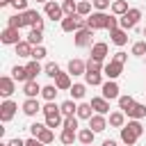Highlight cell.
I'll use <instances>...</instances> for the list:
<instances>
[{"instance_id":"ba28073f","label":"cell","mask_w":146,"mask_h":146,"mask_svg":"<svg viewBox=\"0 0 146 146\" xmlns=\"http://www.w3.org/2000/svg\"><path fill=\"white\" fill-rule=\"evenodd\" d=\"M0 41H2L5 46H16V43L21 41V34H18L16 27H5V30L0 32Z\"/></svg>"},{"instance_id":"1f68e13d","label":"cell","mask_w":146,"mask_h":146,"mask_svg":"<svg viewBox=\"0 0 146 146\" xmlns=\"http://www.w3.org/2000/svg\"><path fill=\"white\" fill-rule=\"evenodd\" d=\"M23 18H25V25L34 27V25H36V21L41 18V14H39L36 9H27V11H23Z\"/></svg>"},{"instance_id":"cb8c5ba5","label":"cell","mask_w":146,"mask_h":146,"mask_svg":"<svg viewBox=\"0 0 146 146\" xmlns=\"http://www.w3.org/2000/svg\"><path fill=\"white\" fill-rule=\"evenodd\" d=\"M75 114H78V119H84V121H89V119H91V116H94L96 112H94L91 103H80V105H78V112H75Z\"/></svg>"},{"instance_id":"d4e9b609","label":"cell","mask_w":146,"mask_h":146,"mask_svg":"<svg viewBox=\"0 0 146 146\" xmlns=\"http://www.w3.org/2000/svg\"><path fill=\"white\" fill-rule=\"evenodd\" d=\"M84 82H87V87H100V84H103V73L87 71V73H84Z\"/></svg>"},{"instance_id":"7dc6e473","label":"cell","mask_w":146,"mask_h":146,"mask_svg":"<svg viewBox=\"0 0 146 146\" xmlns=\"http://www.w3.org/2000/svg\"><path fill=\"white\" fill-rule=\"evenodd\" d=\"M128 125H130V128H132V130H135V132L141 137V132H144V125L139 123V119H130V121H128Z\"/></svg>"},{"instance_id":"c3c4849f","label":"cell","mask_w":146,"mask_h":146,"mask_svg":"<svg viewBox=\"0 0 146 146\" xmlns=\"http://www.w3.org/2000/svg\"><path fill=\"white\" fill-rule=\"evenodd\" d=\"M91 2H94V9H96V11H105L112 0H91Z\"/></svg>"},{"instance_id":"ac0fdd59","label":"cell","mask_w":146,"mask_h":146,"mask_svg":"<svg viewBox=\"0 0 146 146\" xmlns=\"http://www.w3.org/2000/svg\"><path fill=\"white\" fill-rule=\"evenodd\" d=\"M68 73L75 78V75H84L87 73V62H82V59H71L68 62Z\"/></svg>"},{"instance_id":"f546056e","label":"cell","mask_w":146,"mask_h":146,"mask_svg":"<svg viewBox=\"0 0 146 146\" xmlns=\"http://www.w3.org/2000/svg\"><path fill=\"white\" fill-rule=\"evenodd\" d=\"M11 78L18 80V82H27V80H30V78H27V68L21 66V64H16V66L11 68Z\"/></svg>"},{"instance_id":"e575fe53","label":"cell","mask_w":146,"mask_h":146,"mask_svg":"<svg viewBox=\"0 0 146 146\" xmlns=\"http://www.w3.org/2000/svg\"><path fill=\"white\" fill-rule=\"evenodd\" d=\"M59 110H62L64 116H68V114H75V112H78V105H75L73 98H68V100H64V103L59 105Z\"/></svg>"},{"instance_id":"4316f807","label":"cell","mask_w":146,"mask_h":146,"mask_svg":"<svg viewBox=\"0 0 146 146\" xmlns=\"http://www.w3.org/2000/svg\"><path fill=\"white\" fill-rule=\"evenodd\" d=\"M62 30H64V32H78L75 14H71V16H64V18H62Z\"/></svg>"},{"instance_id":"277c9868","label":"cell","mask_w":146,"mask_h":146,"mask_svg":"<svg viewBox=\"0 0 146 146\" xmlns=\"http://www.w3.org/2000/svg\"><path fill=\"white\" fill-rule=\"evenodd\" d=\"M43 14H46L50 21H59V23H62V18L66 16L64 9H62V2H57V0H48V2L43 5Z\"/></svg>"},{"instance_id":"681fc988","label":"cell","mask_w":146,"mask_h":146,"mask_svg":"<svg viewBox=\"0 0 146 146\" xmlns=\"http://www.w3.org/2000/svg\"><path fill=\"white\" fill-rule=\"evenodd\" d=\"M11 7L16 11H27V0H11Z\"/></svg>"},{"instance_id":"f5cc1de1","label":"cell","mask_w":146,"mask_h":146,"mask_svg":"<svg viewBox=\"0 0 146 146\" xmlns=\"http://www.w3.org/2000/svg\"><path fill=\"white\" fill-rule=\"evenodd\" d=\"M25 146H46L41 139H36V137H30V139H25Z\"/></svg>"},{"instance_id":"11a10c76","label":"cell","mask_w":146,"mask_h":146,"mask_svg":"<svg viewBox=\"0 0 146 146\" xmlns=\"http://www.w3.org/2000/svg\"><path fill=\"white\" fill-rule=\"evenodd\" d=\"M103 146H119V144H116L114 139H105V141H103Z\"/></svg>"},{"instance_id":"6f0895ef","label":"cell","mask_w":146,"mask_h":146,"mask_svg":"<svg viewBox=\"0 0 146 146\" xmlns=\"http://www.w3.org/2000/svg\"><path fill=\"white\" fill-rule=\"evenodd\" d=\"M7 5H11V0H0V7H7Z\"/></svg>"},{"instance_id":"2e32d148","label":"cell","mask_w":146,"mask_h":146,"mask_svg":"<svg viewBox=\"0 0 146 146\" xmlns=\"http://www.w3.org/2000/svg\"><path fill=\"white\" fill-rule=\"evenodd\" d=\"M41 84L36 82V80H27V82H23V94L27 96V98H36L39 94H41Z\"/></svg>"},{"instance_id":"3957f363","label":"cell","mask_w":146,"mask_h":146,"mask_svg":"<svg viewBox=\"0 0 146 146\" xmlns=\"http://www.w3.org/2000/svg\"><path fill=\"white\" fill-rule=\"evenodd\" d=\"M94 32H96V30H91V27H82V30L73 32V43H75L78 48L94 46Z\"/></svg>"},{"instance_id":"44dd1931","label":"cell","mask_w":146,"mask_h":146,"mask_svg":"<svg viewBox=\"0 0 146 146\" xmlns=\"http://www.w3.org/2000/svg\"><path fill=\"white\" fill-rule=\"evenodd\" d=\"M25 68H27V78H30V80H36V75L43 73V66L39 64V59H30V62L25 64Z\"/></svg>"},{"instance_id":"db71d44e","label":"cell","mask_w":146,"mask_h":146,"mask_svg":"<svg viewBox=\"0 0 146 146\" xmlns=\"http://www.w3.org/2000/svg\"><path fill=\"white\" fill-rule=\"evenodd\" d=\"M7 146H25V141H23L21 137H14V139H9V141H7Z\"/></svg>"},{"instance_id":"94428289","label":"cell","mask_w":146,"mask_h":146,"mask_svg":"<svg viewBox=\"0 0 146 146\" xmlns=\"http://www.w3.org/2000/svg\"><path fill=\"white\" fill-rule=\"evenodd\" d=\"M144 36H146V27H144Z\"/></svg>"},{"instance_id":"7402d4cb","label":"cell","mask_w":146,"mask_h":146,"mask_svg":"<svg viewBox=\"0 0 146 146\" xmlns=\"http://www.w3.org/2000/svg\"><path fill=\"white\" fill-rule=\"evenodd\" d=\"M32 50H34V46H32L27 39L16 43V55H18V57H32Z\"/></svg>"},{"instance_id":"bcb514c9","label":"cell","mask_w":146,"mask_h":146,"mask_svg":"<svg viewBox=\"0 0 146 146\" xmlns=\"http://www.w3.org/2000/svg\"><path fill=\"white\" fill-rule=\"evenodd\" d=\"M48 55V50H46V46L41 43V46H34V50H32V57L30 59H43Z\"/></svg>"},{"instance_id":"7bdbcfd3","label":"cell","mask_w":146,"mask_h":146,"mask_svg":"<svg viewBox=\"0 0 146 146\" xmlns=\"http://www.w3.org/2000/svg\"><path fill=\"white\" fill-rule=\"evenodd\" d=\"M62 9H64V14H66V16L78 14V2H75V0H64V2H62Z\"/></svg>"},{"instance_id":"484cf974","label":"cell","mask_w":146,"mask_h":146,"mask_svg":"<svg viewBox=\"0 0 146 146\" xmlns=\"http://www.w3.org/2000/svg\"><path fill=\"white\" fill-rule=\"evenodd\" d=\"M78 139V130H68V128H62V135H59V141L64 146H71L73 141Z\"/></svg>"},{"instance_id":"4fadbf2b","label":"cell","mask_w":146,"mask_h":146,"mask_svg":"<svg viewBox=\"0 0 146 146\" xmlns=\"http://www.w3.org/2000/svg\"><path fill=\"white\" fill-rule=\"evenodd\" d=\"M107 119H105V114H94L91 119H89V128L94 130V132H103V130H107Z\"/></svg>"},{"instance_id":"7a4b0ae2","label":"cell","mask_w":146,"mask_h":146,"mask_svg":"<svg viewBox=\"0 0 146 146\" xmlns=\"http://www.w3.org/2000/svg\"><path fill=\"white\" fill-rule=\"evenodd\" d=\"M107 23H110V14L105 11H91L87 16V27L91 30H107Z\"/></svg>"},{"instance_id":"ab89813d","label":"cell","mask_w":146,"mask_h":146,"mask_svg":"<svg viewBox=\"0 0 146 146\" xmlns=\"http://www.w3.org/2000/svg\"><path fill=\"white\" fill-rule=\"evenodd\" d=\"M91 7H94V2H89V0H78V14H80V16H89V14H91Z\"/></svg>"},{"instance_id":"8d00e7d4","label":"cell","mask_w":146,"mask_h":146,"mask_svg":"<svg viewBox=\"0 0 146 146\" xmlns=\"http://www.w3.org/2000/svg\"><path fill=\"white\" fill-rule=\"evenodd\" d=\"M36 139H41V141H43V144H46V146H48V144H50V141H55V130H52V128H48V125H46V128H43V130H41V132H39V137H36Z\"/></svg>"},{"instance_id":"9a60e30c","label":"cell","mask_w":146,"mask_h":146,"mask_svg":"<svg viewBox=\"0 0 146 146\" xmlns=\"http://www.w3.org/2000/svg\"><path fill=\"white\" fill-rule=\"evenodd\" d=\"M107 55H110V48H107L105 41H96V43L91 46V57H94V59H100V62H103Z\"/></svg>"},{"instance_id":"b9f144b4","label":"cell","mask_w":146,"mask_h":146,"mask_svg":"<svg viewBox=\"0 0 146 146\" xmlns=\"http://www.w3.org/2000/svg\"><path fill=\"white\" fill-rule=\"evenodd\" d=\"M132 105H135V98H132V96H119V110L128 112Z\"/></svg>"},{"instance_id":"f35d334b","label":"cell","mask_w":146,"mask_h":146,"mask_svg":"<svg viewBox=\"0 0 146 146\" xmlns=\"http://www.w3.org/2000/svg\"><path fill=\"white\" fill-rule=\"evenodd\" d=\"M57 87L55 84H46L43 89H41V96H43V100H55V96H57Z\"/></svg>"},{"instance_id":"83f0119b","label":"cell","mask_w":146,"mask_h":146,"mask_svg":"<svg viewBox=\"0 0 146 146\" xmlns=\"http://www.w3.org/2000/svg\"><path fill=\"white\" fill-rule=\"evenodd\" d=\"M94 137H96V132H94L91 128L78 130V141H80V144H94Z\"/></svg>"},{"instance_id":"30bf717a","label":"cell","mask_w":146,"mask_h":146,"mask_svg":"<svg viewBox=\"0 0 146 146\" xmlns=\"http://www.w3.org/2000/svg\"><path fill=\"white\" fill-rule=\"evenodd\" d=\"M21 110H23V114H25V116H36V114L43 110V105H41L36 98H25V103H23V107H21Z\"/></svg>"},{"instance_id":"91938a15","label":"cell","mask_w":146,"mask_h":146,"mask_svg":"<svg viewBox=\"0 0 146 146\" xmlns=\"http://www.w3.org/2000/svg\"><path fill=\"white\" fill-rule=\"evenodd\" d=\"M82 146H91V144H82Z\"/></svg>"},{"instance_id":"f907efd6","label":"cell","mask_w":146,"mask_h":146,"mask_svg":"<svg viewBox=\"0 0 146 146\" xmlns=\"http://www.w3.org/2000/svg\"><path fill=\"white\" fill-rule=\"evenodd\" d=\"M43 128H46L43 123H32V125H30V132H32V137H39V132H41Z\"/></svg>"},{"instance_id":"680465c9","label":"cell","mask_w":146,"mask_h":146,"mask_svg":"<svg viewBox=\"0 0 146 146\" xmlns=\"http://www.w3.org/2000/svg\"><path fill=\"white\" fill-rule=\"evenodd\" d=\"M36 2H41V5H46V2H48V0H36Z\"/></svg>"},{"instance_id":"ee69618b","label":"cell","mask_w":146,"mask_h":146,"mask_svg":"<svg viewBox=\"0 0 146 146\" xmlns=\"http://www.w3.org/2000/svg\"><path fill=\"white\" fill-rule=\"evenodd\" d=\"M135 57H146V41H137L132 43V50H130Z\"/></svg>"},{"instance_id":"816d5d0a","label":"cell","mask_w":146,"mask_h":146,"mask_svg":"<svg viewBox=\"0 0 146 146\" xmlns=\"http://www.w3.org/2000/svg\"><path fill=\"white\" fill-rule=\"evenodd\" d=\"M112 59H116V62H121V64H125L128 62V55L123 52V50H119V52H114V57Z\"/></svg>"},{"instance_id":"f1b7e54d","label":"cell","mask_w":146,"mask_h":146,"mask_svg":"<svg viewBox=\"0 0 146 146\" xmlns=\"http://www.w3.org/2000/svg\"><path fill=\"white\" fill-rule=\"evenodd\" d=\"M7 27H16V30L25 27V18H23V11H18V14L9 16V18H7Z\"/></svg>"},{"instance_id":"6da1fadb","label":"cell","mask_w":146,"mask_h":146,"mask_svg":"<svg viewBox=\"0 0 146 146\" xmlns=\"http://www.w3.org/2000/svg\"><path fill=\"white\" fill-rule=\"evenodd\" d=\"M139 18H141V9L130 7L123 16H119V27H123V30H132V27L139 23Z\"/></svg>"},{"instance_id":"ffe728a7","label":"cell","mask_w":146,"mask_h":146,"mask_svg":"<svg viewBox=\"0 0 146 146\" xmlns=\"http://www.w3.org/2000/svg\"><path fill=\"white\" fill-rule=\"evenodd\" d=\"M128 119H144L146 116V103H135L128 112H125Z\"/></svg>"},{"instance_id":"603a6c76","label":"cell","mask_w":146,"mask_h":146,"mask_svg":"<svg viewBox=\"0 0 146 146\" xmlns=\"http://www.w3.org/2000/svg\"><path fill=\"white\" fill-rule=\"evenodd\" d=\"M68 91H71V98H73V100H82L84 94H87V82H75Z\"/></svg>"},{"instance_id":"f6af8a7d","label":"cell","mask_w":146,"mask_h":146,"mask_svg":"<svg viewBox=\"0 0 146 146\" xmlns=\"http://www.w3.org/2000/svg\"><path fill=\"white\" fill-rule=\"evenodd\" d=\"M78 114H68V116H64V128H68V130H78Z\"/></svg>"},{"instance_id":"8fae6325","label":"cell","mask_w":146,"mask_h":146,"mask_svg":"<svg viewBox=\"0 0 146 146\" xmlns=\"http://www.w3.org/2000/svg\"><path fill=\"white\" fill-rule=\"evenodd\" d=\"M110 39H112L114 46H125V43H128V30L114 27V30H110Z\"/></svg>"},{"instance_id":"9c48e42d","label":"cell","mask_w":146,"mask_h":146,"mask_svg":"<svg viewBox=\"0 0 146 146\" xmlns=\"http://www.w3.org/2000/svg\"><path fill=\"white\" fill-rule=\"evenodd\" d=\"M14 91H16V80L11 75H2L0 78V96L2 98H9Z\"/></svg>"},{"instance_id":"7c38bea8","label":"cell","mask_w":146,"mask_h":146,"mask_svg":"<svg viewBox=\"0 0 146 146\" xmlns=\"http://www.w3.org/2000/svg\"><path fill=\"white\" fill-rule=\"evenodd\" d=\"M91 107H94L96 114H107L110 112V100L105 96H94L91 98Z\"/></svg>"},{"instance_id":"e0dca14e","label":"cell","mask_w":146,"mask_h":146,"mask_svg":"<svg viewBox=\"0 0 146 146\" xmlns=\"http://www.w3.org/2000/svg\"><path fill=\"white\" fill-rule=\"evenodd\" d=\"M107 123L112 125V128H123L125 125V112L123 110H116V112H110V119H107Z\"/></svg>"},{"instance_id":"6125c7cd","label":"cell","mask_w":146,"mask_h":146,"mask_svg":"<svg viewBox=\"0 0 146 146\" xmlns=\"http://www.w3.org/2000/svg\"><path fill=\"white\" fill-rule=\"evenodd\" d=\"M57 2H64V0H57Z\"/></svg>"},{"instance_id":"60d3db41","label":"cell","mask_w":146,"mask_h":146,"mask_svg":"<svg viewBox=\"0 0 146 146\" xmlns=\"http://www.w3.org/2000/svg\"><path fill=\"white\" fill-rule=\"evenodd\" d=\"M43 73H46L48 78H52V80H55V78H57V75H59L62 71H59V66H57L55 62H48V64L43 66Z\"/></svg>"},{"instance_id":"d6a6232c","label":"cell","mask_w":146,"mask_h":146,"mask_svg":"<svg viewBox=\"0 0 146 146\" xmlns=\"http://www.w3.org/2000/svg\"><path fill=\"white\" fill-rule=\"evenodd\" d=\"M128 9H130V7H128L125 0H112V14H114V16H123Z\"/></svg>"},{"instance_id":"5bb4252c","label":"cell","mask_w":146,"mask_h":146,"mask_svg":"<svg viewBox=\"0 0 146 146\" xmlns=\"http://www.w3.org/2000/svg\"><path fill=\"white\" fill-rule=\"evenodd\" d=\"M137 139H139V135H137V132L125 123V125L121 128V141H123L125 146H135V144H137Z\"/></svg>"},{"instance_id":"74e56055","label":"cell","mask_w":146,"mask_h":146,"mask_svg":"<svg viewBox=\"0 0 146 146\" xmlns=\"http://www.w3.org/2000/svg\"><path fill=\"white\" fill-rule=\"evenodd\" d=\"M103 68H105V64H103L100 59H94V57H89V59H87V71H94V73H103Z\"/></svg>"},{"instance_id":"d590c367","label":"cell","mask_w":146,"mask_h":146,"mask_svg":"<svg viewBox=\"0 0 146 146\" xmlns=\"http://www.w3.org/2000/svg\"><path fill=\"white\" fill-rule=\"evenodd\" d=\"M43 116H52V114H59L62 110H59V105L55 103V100H46V105H43Z\"/></svg>"},{"instance_id":"4dcf8cb0","label":"cell","mask_w":146,"mask_h":146,"mask_svg":"<svg viewBox=\"0 0 146 146\" xmlns=\"http://www.w3.org/2000/svg\"><path fill=\"white\" fill-rule=\"evenodd\" d=\"M46 125L48 128H64V114L59 112V114H52V116H46Z\"/></svg>"},{"instance_id":"52a82bcc","label":"cell","mask_w":146,"mask_h":146,"mask_svg":"<svg viewBox=\"0 0 146 146\" xmlns=\"http://www.w3.org/2000/svg\"><path fill=\"white\" fill-rule=\"evenodd\" d=\"M100 91H103V96H105L107 100H114V98L119 100V96H121V94H119L121 89H119L116 80H107V82H103V84H100Z\"/></svg>"},{"instance_id":"836d02e7","label":"cell","mask_w":146,"mask_h":146,"mask_svg":"<svg viewBox=\"0 0 146 146\" xmlns=\"http://www.w3.org/2000/svg\"><path fill=\"white\" fill-rule=\"evenodd\" d=\"M27 41H30L32 46H41V41H43V30L32 27V30H30V34H27Z\"/></svg>"},{"instance_id":"d6986e66","label":"cell","mask_w":146,"mask_h":146,"mask_svg":"<svg viewBox=\"0 0 146 146\" xmlns=\"http://www.w3.org/2000/svg\"><path fill=\"white\" fill-rule=\"evenodd\" d=\"M55 87L59 89V91H68L71 87H73V82H71V73L66 71V73H59L57 78H55Z\"/></svg>"},{"instance_id":"5b68a950","label":"cell","mask_w":146,"mask_h":146,"mask_svg":"<svg viewBox=\"0 0 146 146\" xmlns=\"http://www.w3.org/2000/svg\"><path fill=\"white\" fill-rule=\"evenodd\" d=\"M16 110H18V105H16L14 100L5 98L2 105H0V121H2V123H9V121L16 116Z\"/></svg>"},{"instance_id":"9f6ffc18","label":"cell","mask_w":146,"mask_h":146,"mask_svg":"<svg viewBox=\"0 0 146 146\" xmlns=\"http://www.w3.org/2000/svg\"><path fill=\"white\" fill-rule=\"evenodd\" d=\"M34 27H36V30H43V18H39V21H36V25H34Z\"/></svg>"},{"instance_id":"8992f818","label":"cell","mask_w":146,"mask_h":146,"mask_svg":"<svg viewBox=\"0 0 146 146\" xmlns=\"http://www.w3.org/2000/svg\"><path fill=\"white\" fill-rule=\"evenodd\" d=\"M123 66H125V64H121V62H116V59H110V62L105 64V68H103V75H105L107 80H116V78L123 73Z\"/></svg>"},{"instance_id":"be15d7a7","label":"cell","mask_w":146,"mask_h":146,"mask_svg":"<svg viewBox=\"0 0 146 146\" xmlns=\"http://www.w3.org/2000/svg\"><path fill=\"white\" fill-rule=\"evenodd\" d=\"M144 62H146V57H144Z\"/></svg>"}]
</instances>
